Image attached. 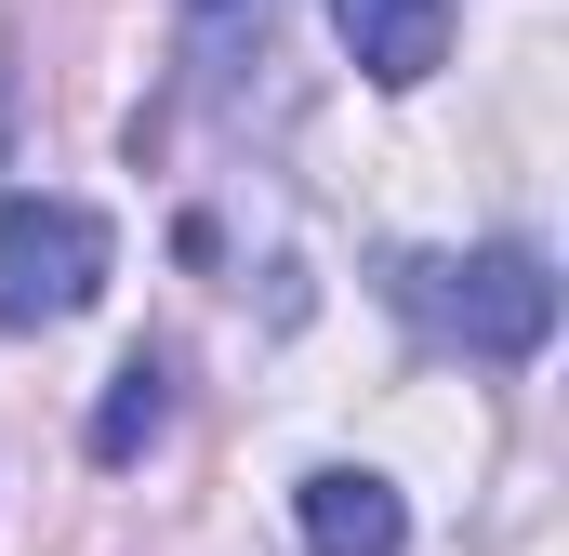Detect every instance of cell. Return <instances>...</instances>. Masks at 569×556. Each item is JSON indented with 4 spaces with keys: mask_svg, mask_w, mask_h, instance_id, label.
<instances>
[{
    "mask_svg": "<svg viewBox=\"0 0 569 556\" xmlns=\"http://www.w3.org/2000/svg\"><path fill=\"white\" fill-rule=\"evenodd\" d=\"M385 291L425 318L437 345H463V358H543V331H557V266H543L530 239H490V252H411Z\"/></svg>",
    "mask_w": 569,
    "mask_h": 556,
    "instance_id": "obj_1",
    "label": "cell"
},
{
    "mask_svg": "<svg viewBox=\"0 0 569 556\" xmlns=\"http://www.w3.org/2000/svg\"><path fill=\"white\" fill-rule=\"evenodd\" d=\"M107 266H120V239L93 199H0V331L80 318L107 291Z\"/></svg>",
    "mask_w": 569,
    "mask_h": 556,
    "instance_id": "obj_2",
    "label": "cell"
},
{
    "mask_svg": "<svg viewBox=\"0 0 569 556\" xmlns=\"http://www.w3.org/2000/svg\"><path fill=\"white\" fill-rule=\"evenodd\" d=\"M291 517H305V556H411V504L371 464H318L291 490Z\"/></svg>",
    "mask_w": 569,
    "mask_h": 556,
    "instance_id": "obj_3",
    "label": "cell"
},
{
    "mask_svg": "<svg viewBox=\"0 0 569 556\" xmlns=\"http://www.w3.org/2000/svg\"><path fill=\"white\" fill-rule=\"evenodd\" d=\"M331 40L358 53V80L425 93L437 67H450V0H331Z\"/></svg>",
    "mask_w": 569,
    "mask_h": 556,
    "instance_id": "obj_4",
    "label": "cell"
},
{
    "mask_svg": "<svg viewBox=\"0 0 569 556\" xmlns=\"http://www.w3.org/2000/svg\"><path fill=\"white\" fill-rule=\"evenodd\" d=\"M159 424H172V358H120L107 398H93V464H133Z\"/></svg>",
    "mask_w": 569,
    "mask_h": 556,
    "instance_id": "obj_5",
    "label": "cell"
},
{
    "mask_svg": "<svg viewBox=\"0 0 569 556\" xmlns=\"http://www.w3.org/2000/svg\"><path fill=\"white\" fill-rule=\"evenodd\" d=\"M186 13H199V40H226V27H239V13H252V27H266V0H186Z\"/></svg>",
    "mask_w": 569,
    "mask_h": 556,
    "instance_id": "obj_6",
    "label": "cell"
}]
</instances>
